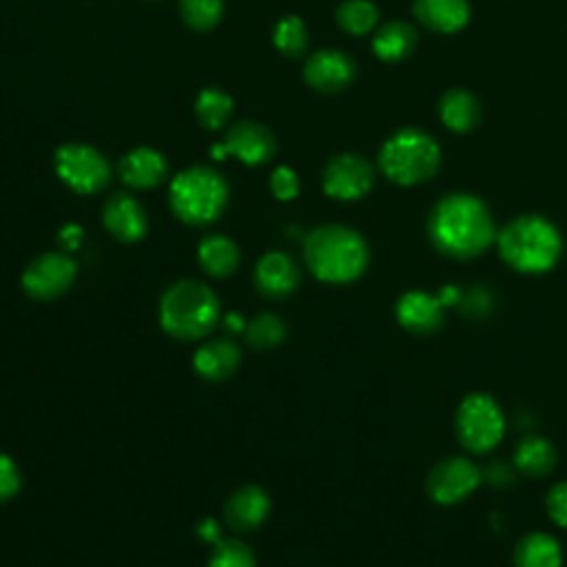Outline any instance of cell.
Segmentation results:
<instances>
[{"mask_svg": "<svg viewBox=\"0 0 567 567\" xmlns=\"http://www.w3.org/2000/svg\"><path fill=\"white\" fill-rule=\"evenodd\" d=\"M441 151L432 136L419 129H401L379 151L384 176L399 187H414L439 171Z\"/></svg>", "mask_w": 567, "mask_h": 567, "instance_id": "8992f818", "label": "cell"}, {"mask_svg": "<svg viewBox=\"0 0 567 567\" xmlns=\"http://www.w3.org/2000/svg\"><path fill=\"white\" fill-rule=\"evenodd\" d=\"M304 258L319 282L350 284L368 266V244L357 231L328 224L311 231L304 242Z\"/></svg>", "mask_w": 567, "mask_h": 567, "instance_id": "7a4b0ae2", "label": "cell"}, {"mask_svg": "<svg viewBox=\"0 0 567 567\" xmlns=\"http://www.w3.org/2000/svg\"><path fill=\"white\" fill-rule=\"evenodd\" d=\"M209 567H255L251 547L238 538H222L213 545Z\"/></svg>", "mask_w": 567, "mask_h": 567, "instance_id": "4dcf8cb0", "label": "cell"}, {"mask_svg": "<svg viewBox=\"0 0 567 567\" xmlns=\"http://www.w3.org/2000/svg\"><path fill=\"white\" fill-rule=\"evenodd\" d=\"M198 262L211 277H231L240 266V249L224 235H209L198 246Z\"/></svg>", "mask_w": 567, "mask_h": 567, "instance_id": "7402d4cb", "label": "cell"}, {"mask_svg": "<svg viewBox=\"0 0 567 567\" xmlns=\"http://www.w3.org/2000/svg\"><path fill=\"white\" fill-rule=\"evenodd\" d=\"M244 337L246 344L255 350H273L286 339V326L277 315L264 313L246 324Z\"/></svg>", "mask_w": 567, "mask_h": 567, "instance_id": "83f0119b", "label": "cell"}, {"mask_svg": "<svg viewBox=\"0 0 567 567\" xmlns=\"http://www.w3.org/2000/svg\"><path fill=\"white\" fill-rule=\"evenodd\" d=\"M220 322V302L202 282H178L160 302V326L180 342L209 335Z\"/></svg>", "mask_w": 567, "mask_h": 567, "instance_id": "277c9868", "label": "cell"}, {"mask_svg": "<svg viewBox=\"0 0 567 567\" xmlns=\"http://www.w3.org/2000/svg\"><path fill=\"white\" fill-rule=\"evenodd\" d=\"M229 202L227 180L211 167H191L178 174L169 189V204L176 218L191 227L216 222Z\"/></svg>", "mask_w": 567, "mask_h": 567, "instance_id": "5b68a950", "label": "cell"}, {"mask_svg": "<svg viewBox=\"0 0 567 567\" xmlns=\"http://www.w3.org/2000/svg\"><path fill=\"white\" fill-rule=\"evenodd\" d=\"M103 222L112 238L125 244L140 242L149 229V220L143 204L129 193H116L107 200L103 209Z\"/></svg>", "mask_w": 567, "mask_h": 567, "instance_id": "5bb4252c", "label": "cell"}, {"mask_svg": "<svg viewBox=\"0 0 567 567\" xmlns=\"http://www.w3.org/2000/svg\"><path fill=\"white\" fill-rule=\"evenodd\" d=\"M224 14L222 0H180V17L196 32L213 30Z\"/></svg>", "mask_w": 567, "mask_h": 567, "instance_id": "f546056e", "label": "cell"}, {"mask_svg": "<svg viewBox=\"0 0 567 567\" xmlns=\"http://www.w3.org/2000/svg\"><path fill=\"white\" fill-rule=\"evenodd\" d=\"M242 353L231 339H213L200 346L193 355V370L204 381H227L240 368Z\"/></svg>", "mask_w": 567, "mask_h": 567, "instance_id": "d6986e66", "label": "cell"}, {"mask_svg": "<svg viewBox=\"0 0 567 567\" xmlns=\"http://www.w3.org/2000/svg\"><path fill=\"white\" fill-rule=\"evenodd\" d=\"M231 114H233V98L227 92L218 87H209L200 92L196 101V116L204 129L220 132L229 123Z\"/></svg>", "mask_w": 567, "mask_h": 567, "instance_id": "484cf974", "label": "cell"}, {"mask_svg": "<svg viewBox=\"0 0 567 567\" xmlns=\"http://www.w3.org/2000/svg\"><path fill=\"white\" fill-rule=\"evenodd\" d=\"M375 182V171L370 162L355 154H344L333 158L322 176V185L328 198L353 202L364 198Z\"/></svg>", "mask_w": 567, "mask_h": 567, "instance_id": "30bf717a", "label": "cell"}, {"mask_svg": "<svg viewBox=\"0 0 567 567\" xmlns=\"http://www.w3.org/2000/svg\"><path fill=\"white\" fill-rule=\"evenodd\" d=\"M479 485V470L461 456H452L434 465L428 476V494L439 505H454L468 498Z\"/></svg>", "mask_w": 567, "mask_h": 567, "instance_id": "8fae6325", "label": "cell"}, {"mask_svg": "<svg viewBox=\"0 0 567 567\" xmlns=\"http://www.w3.org/2000/svg\"><path fill=\"white\" fill-rule=\"evenodd\" d=\"M273 43L286 59H300L308 50V32L302 19L284 17L273 32Z\"/></svg>", "mask_w": 567, "mask_h": 567, "instance_id": "f1b7e54d", "label": "cell"}, {"mask_svg": "<svg viewBox=\"0 0 567 567\" xmlns=\"http://www.w3.org/2000/svg\"><path fill=\"white\" fill-rule=\"evenodd\" d=\"M379 12L370 0H344L337 10V25L350 36H364L377 25Z\"/></svg>", "mask_w": 567, "mask_h": 567, "instance_id": "4316f807", "label": "cell"}, {"mask_svg": "<svg viewBox=\"0 0 567 567\" xmlns=\"http://www.w3.org/2000/svg\"><path fill=\"white\" fill-rule=\"evenodd\" d=\"M414 17L437 34H454L470 21L468 0H414Z\"/></svg>", "mask_w": 567, "mask_h": 567, "instance_id": "ffe728a7", "label": "cell"}, {"mask_svg": "<svg viewBox=\"0 0 567 567\" xmlns=\"http://www.w3.org/2000/svg\"><path fill=\"white\" fill-rule=\"evenodd\" d=\"M271 512V498L260 485H244L224 505V523L238 532L258 529Z\"/></svg>", "mask_w": 567, "mask_h": 567, "instance_id": "e0dca14e", "label": "cell"}, {"mask_svg": "<svg viewBox=\"0 0 567 567\" xmlns=\"http://www.w3.org/2000/svg\"><path fill=\"white\" fill-rule=\"evenodd\" d=\"M222 145L229 156L238 158L246 167L266 165L277 151L273 132L253 120H242L233 125Z\"/></svg>", "mask_w": 567, "mask_h": 567, "instance_id": "4fadbf2b", "label": "cell"}, {"mask_svg": "<svg viewBox=\"0 0 567 567\" xmlns=\"http://www.w3.org/2000/svg\"><path fill=\"white\" fill-rule=\"evenodd\" d=\"M255 286L264 297H288L300 286V269L286 253H266L255 266Z\"/></svg>", "mask_w": 567, "mask_h": 567, "instance_id": "ac0fdd59", "label": "cell"}, {"mask_svg": "<svg viewBox=\"0 0 567 567\" xmlns=\"http://www.w3.org/2000/svg\"><path fill=\"white\" fill-rule=\"evenodd\" d=\"M196 532H198L200 540H207V543H213V545H216L218 540H222V525H220L216 518H211V516L198 521Z\"/></svg>", "mask_w": 567, "mask_h": 567, "instance_id": "e575fe53", "label": "cell"}, {"mask_svg": "<svg viewBox=\"0 0 567 567\" xmlns=\"http://www.w3.org/2000/svg\"><path fill=\"white\" fill-rule=\"evenodd\" d=\"M547 514L556 525L567 527V481L558 483L549 490V494H547Z\"/></svg>", "mask_w": 567, "mask_h": 567, "instance_id": "836d02e7", "label": "cell"}, {"mask_svg": "<svg viewBox=\"0 0 567 567\" xmlns=\"http://www.w3.org/2000/svg\"><path fill=\"white\" fill-rule=\"evenodd\" d=\"M118 174L127 187L145 191V189H156L167 180L169 165L160 151L151 147H138L120 160Z\"/></svg>", "mask_w": 567, "mask_h": 567, "instance_id": "2e32d148", "label": "cell"}, {"mask_svg": "<svg viewBox=\"0 0 567 567\" xmlns=\"http://www.w3.org/2000/svg\"><path fill=\"white\" fill-rule=\"evenodd\" d=\"M563 549L549 534L534 532L518 540L514 547V567H560Z\"/></svg>", "mask_w": 567, "mask_h": 567, "instance_id": "cb8c5ba5", "label": "cell"}, {"mask_svg": "<svg viewBox=\"0 0 567 567\" xmlns=\"http://www.w3.org/2000/svg\"><path fill=\"white\" fill-rule=\"evenodd\" d=\"M445 302L426 291H408L397 302V322L417 335H432L443 326Z\"/></svg>", "mask_w": 567, "mask_h": 567, "instance_id": "9a60e30c", "label": "cell"}, {"mask_svg": "<svg viewBox=\"0 0 567 567\" xmlns=\"http://www.w3.org/2000/svg\"><path fill=\"white\" fill-rule=\"evenodd\" d=\"M211 156L216 158V160H224L229 154H227V149H224V145H216L213 149H211Z\"/></svg>", "mask_w": 567, "mask_h": 567, "instance_id": "74e56055", "label": "cell"}, {"mask_svg": "<svg viewBox=\"0 0 567 567\" xmlns=\"http://www.w3.org/2000/svg\"><path fill=\"white\" fill-rule=\"evenodd\" d=\"M21 490V472L17 463L0 452V503H8Z\"/></svg>", "mask_w": 567, "mask_h": 567, "instance_id": "1f68e13d", "label": "cell"}, {"mask_svg": "<svg viewBox=\"0 0 567 567\" xmlns=\"http://www.w3.org/2000/svg\"><path fill=\"white\" fill-rule=\"evenodd\" d=\"M428 235L439 253L454 260H472L494 242V222L479 198L454 193L432 209Z\"/></svg>", "mask_w": 567, "mask_h": 567, "instance_id": "6da1fadb", "label": "cell"}, {"mask_svg": "<svg viewBox=\"0 0 567 567\" xmlns=\"http://www.w3.org/2000/svg\"><path fill=\"white\" fill-rule=\"evenodd\" d=\"M224 326H227L231 333H240V330L246 328L244 319H242L238 313H229V315L224 317Z\"/></svg>", "mask_w": 567, "mask_h": 567, "instance_id": "8d00e7d4", "label": "cell"}, {"mask_svg": "<svg viewBox=\"0 0 567 567\" xmlns=\"http://www.w3.org/2000/svg\"><path fill=\"white\" fill-rule=\"evenodd\" d=\"M357 67L350 56L337 50L313 54L304 65V81L319 94H339L353 85Z\"/></svg>", "mask_w": 567, "mask_h": 567, "instance_id": "7c38bea8", "label": "cell"}, {"mask_svg": "<svg viewBox=\"0 0 567 567\" xmlns=\"http://www.w3.org/2000/svg\"><path fill=\"white\" fill-rule=\"evenodd\" d=\"M439 116L450 132L468 134L481 120V105L468 90H450L439 103Z\"/></svg>", "mask_w": 567, "mask_h": 567, "instance_id": "44dd1931", "label": "cell"}, {"mask_svg": "<svg viewBox=\"0 0 567 567\" xmlns=\"http://www.w3.org/2000/svg\"><path fill=\"white\" fill-rule=\"evenodd\" d=\"M505 417L498 403L483 392L465 397L456 412V434L470 452H490L503 439Z\"/></svg>", "mask_w": 567, "mask_h": 567, "instance_id": "52a82bcc", "label": "cell"}, {"mask_svg": "<svg viewBox=\"0 0 567 567\" xmlns=\"http://www.w3.org/2000/svg\"><path fill=\"white\" fill-rule=\"evenodd\" d=\"M54 167L59 178L81 196L98 193L112 180L109 160L98 149L83 143L63 145L54 156Z\"/></svg>", "mask_w": 567, "mask_h": 567, "instance_id": "ba28073f", "label": "cell"}, {"mask_svg": "<svg viewBox=\"0 0 567 567\" xmlns=\"http://www.w3.org/2000/svg\"><path fill=\"white\" fill-rule=\"evenodd\" d=\"M59 242L65 251H76L83 244V229L78 224H67L59 233Z\"/></svg>", "mask_w": 567, "mask_h": 567, "instance_id": "d590c367", "label": "cell"}, {"mask_svg": "<svg viewBox=\"0 0 567 567\" xmlns=\"http://www.w3.org/2000/svg\"><path fill=\"white\" fill-rule=\"evenodd\" d=\"M498 253L510 269L525 275H540L556 266L563 253V240L549 220L523 216L501 231Z\"/></svg>", "mask_w": 567, "mask_h": 567, "instance_id": "3957f363", "label": "cell"}, {"mask_svg": "<svg viewBox=\"0 0 567 567\" xmlns=\"http://www.w3.org/2000/svg\"><path fill=\"white\" fill-rule=\"evenodd\" d=\"M556 448L538 434H527L521 439L514 452L516 468L527 476H547L556 468Z\"/></svg>", "mask_w": 567, "mask_h": 567, "instance_id": "d4e9b609", "label": "cell"}, {"mask_svg": "<svg viewBox=\"0 0 567 567\" xmlns=\"http://www.w3.org/2000/svg\"><path fill=\"white\" fill-rule=\"evenodd\" d=\"M417 48V32L403 21L386 23L372 39V52L384 63H399Z\"/></svg>", "mask_w": 567, "mask_h": 567, "instance_id": "603a6c76", "label": "cell"}, {"mask_svg": "<svg viewBox=\"0 0 567 567\" xmlns=\"http://www.w3.org/2000/svg\"><path fill=\"white\" fill-rule=\"evenodd\" d=\"M271 191L282 202L295 200L297 193H300V178H297V174L293 169H288V167L275 169L273 176H271Z\"/></svg>", "mask_w": 567, "mask_h": 567, "instance_id": "d6a6232c", "label": "cell"}, {"mask_svg": "<svg viewBox=\"0 0 567 567\" xmlns=\"http://www.w3.org/2000/svg\"><path fill=\"white\" fill-rule=\"evenodd\" d=\"M76 280V262L65 253H45L23 273V288L32 300L52 302L65 295Z\"/></svg>", "mask_w": 567, "mask_h": 567, "instance_id": "9c48e42d", "label": "cell"}]
</instances>
